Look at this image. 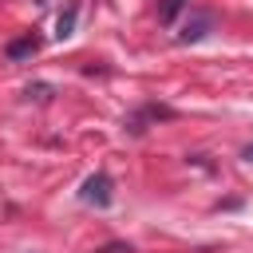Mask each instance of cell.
Segmentation results:
<instances>
[{
    "label": "cell",
    "instance_id": "cell-1",
    "mask_svg": "<svg viewBox=\"0 0 253 253\" xmlns=\"http://www.w3.org/2000/svg\"><path fill=\"white\" fill-rule=\"evenodd\" d=\"M79 198H83L87 206H99V210H107V206H111V198H115V182H111V174H107V170H95V174L83 182Z\"/></svg>",
    "mask_w": 253,
    "mask_h": 253
},
{
    "label": "cell",
    "instance_id": "cell-2",
    "mask_svg": "<svg viewBox=\"0 0 253 253\" xmlns=\"http://www.w3.org/2000/svg\"><path fill=\"white\" fill-rule=\"evenodd\" d=\"M36 51H40V40H36V36H20V40H12V43H8V59H12V63L32 59Z\"/></svg>",
    "mask_w": 253,
    "mask_h": 253
},
{
    "label": "cell",
    "instance_id": "cell-3",
    "mask_svg": "<svg viewBox=\"0 0 253 253\" xmlns=\"http://www.w3.org/2000/svg\"><path fill=\"white\" fill-rule=\"evenodd\" d=\"M210 24H213L210 16H198L194 24H186V28L178 32V40H182V43H194V40H202V36H206V28H210Z\"/></svg>",
    "mask_w": 253,
    "mask_h": 253
},
{
    "label": "cell",
    "instance_id": "cell-4",
    "mask_svg": "<svg viewBox=\"0 0 253 253\" xmlns=\"http://www.w3.org/2000/svg\"><path fill=\"white\" fill-rule=\"evenodd\" d=\"M75 16H79L75 8H67V12L59 16V24H55V36H59V40H67V36L75 32Z\"/></svg>",
    "mask_w": 253,
    "mask_h": 253
},
{
    "label": "cell",
    "instance_id": "cell-5",
    "mask_svg": "<svg viewBox=\"0 0 253 253\" xmlns=\"http://www.w3.org/2000/svg\"><path fill=\"white\" fill-rule=\"evenodd\" d=\"M186 4H190V0H162V8H158V20H162V24H170V20H174V16H178Z\"/></svg>",
    "mask_w": 253,
    "mask_h": 253
},
{
    "label": "cell",
    "instance_id": "cell-6",
    "mask_svg": "<svg viewBox=\"0 0 253 253\" xmlns=\"http://www.w3.org/2000/svg\"><path fill=\"white\" fill-rule=\"evenodd\" d=\"M99 253H130V245H123V241H115V245H103Z\"/></svg>",
    "mask_w": 253,
    "mask_h": 253
},
{
    "label": "cell",
    "instance_id": "cell-7",
    "mask_svg": "<svg viewBox=\"0 0 253 253\" xmlns=\"http://www.w3.org/2000/svg\"><path fill=\"white\" fill-rule=\"evenodd\" d=\"M245 158H249V162H253V146H245Z\"/></svg>",
    "mask_w": 253,
    "mask_h": 253
}]
</instances>
